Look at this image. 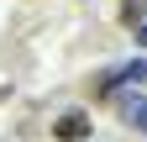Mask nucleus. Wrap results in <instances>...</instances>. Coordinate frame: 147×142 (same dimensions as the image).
I'll list each match as a JSON object with an SVG mask.
<instances>
[{
	"label": "nucleus",
	"instance_id": "f257e3e1",
	"mask_svg": "<svg viewBox=\"0 0 147 142\" xmlns=\"http://www.w3.org/2000/svg\"><path fill=\"white\" fill-rule=\"evenodd\" d=\"M110 100H116V116L126 121V126L147 137V95L131 90V84H121V90H110Z\"/></svg>",
	"mask_w": 147,
	"mask_h": 142
},
{
	"label": "nucleus",
	"instance_id": "f03ea898",
	"mask_svg": "<svg viewBox=\"0 0 147 142\" xmlns=\"http://www.w3.org/2000/svg\"><path fill=\"white\" fill-rule=\"evenodd\" d=\"M89 132H95V121H89V111H79V105L53 121V137H58V142H84Z\"/></svg>",
	"mask_w": 147,
	"mask_h": 142
},
{
	"label": "nucleus",
	"instance_id": "7ed1b4c3",
	"mask_svg": "<svg viewBox=\"0 0 147 142\" xmlns=\"http://www.w3.org/2000/svg\"><path fill=\"white\" fill-rule=\"evenodd\" d=\"M142 16H147V0H126L121 5V21L126 26H142Z\"/></svg>",
	"mask_w": 147,
	"mask_h": 142
}]
</instances>
